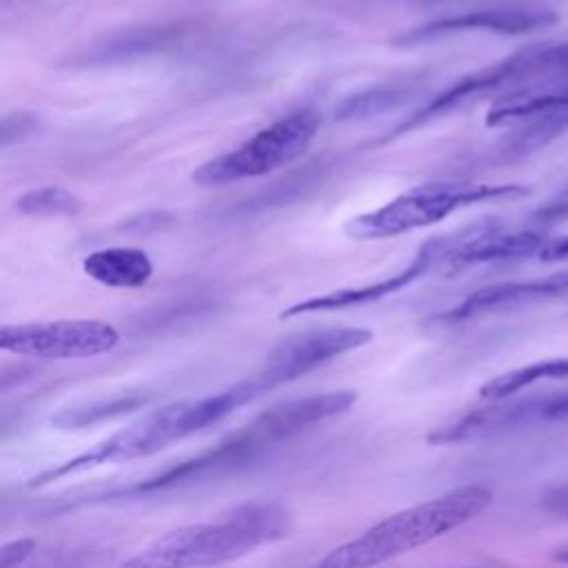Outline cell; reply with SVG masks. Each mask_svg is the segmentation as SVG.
Here are the masks:
<instances>
[{
  "instance_id": "obj_1",
  "label": "cell",
  "mask_w": 568,
  "mask_h": 568,
  "mask_svg": "<svg viewBox=\"0 0 568 568\" xmlns=\"http://www.w3.org/2000/svg\"><path fill=\"white\" fill-rule=\"evenodd\" d=\"M355 402V390H331L275 404L248 424L229 433L213 448L202 450L195 457H189L175 466H169L142 481L104 493L100 499H135L222 477L253 464L257 457L271 453L280 444L313 428L315 424L346 413Z\"/></svg>"
},
{
  "instance_id": "obj_2",
  "label": "cell",
  "mask_w": 568,
  "mask_h": 568,
  "mask_svg": "<svg viewBox=\"0 0 568 568\" xmlns=\"http://www.w3.org/2000/svg\"><path fill=\"white\" fill-rule=\"evenodd\" d=\"M264 393L266 388L262 386V382L255 375H251L248 379H242L217 393H211L197 399H180V402L164 404L142 415L140 419L131 422L129 426L115 430L113 435L98 442L95 446L60 462L58 466H49L36 473L27 481V486L44 488L53 481H60L71 475L87 473L106 464H122V462H133V459L155 455L162 448L180 439H186L195 433H202L209 426L226 419L237 408L255 402Z\"/></svg>"
},
{
  "instance_id": "obj_3",
  "label": "cell",
  "mask_w": 568,
  "mask_h": 568,
  "mask_svg": "<svg viewBox=\"0 0 568 568\" xmlns=\"http://www.w3.org/2000/svg\"><path fill=\"white\" fill-rule=\"evenodd\" d=\"M288 530L291 517L280 504L255 501L222 519L169 530L118 568H213L280 541Z\"/></svg>"
},
{
  "instance_id": "obj_4",
  "label": "cell",
  "mask_w": 568,
  "mask_h": 568,
  "mask_svg": "<svg viewBox=\"0 0 568 568\" xmlns=\"http://www.w3.org/2000/svg\"><path fill=\"white\" fill-rule=\"evenodd\" d=\"M490 501L493 493L486 486H459L382 519L351 541L333 548L313 568H375L464 526L484 513Z\"/></svg>"
},
{
  "instance_id": "obj_5",
  "label": "cell",
  "mask_w": 568,
  "mask_h": 568,
  "mask_svg": "<svg viewBox=\"0 0 568 568\" xmlns=\"http://www.w3.org/2000/svg\"><path fill=\"white\" fill-rule=\"evenodd\" d=\"M524 195H528V189L524 184H506V182L501 184H488V182L422 184L388 200L379 209L351 217L344 226V233L353 240L395 237V235L442 222L455 211L473 204L517 200Z\"/></svg>"
},
{
  "instance_id": "obj_6",
  "label": "cell",
  "mask_w": 568,
  "mask_h": 568,
  "mask_svg": "<svg viewBox=\"0 0 568 568\" xmlns=\"http://www.w3.org/2000/svg\"><path fill=\"white\" fill-rule=\"evenodd\" d=\"M561 71H568V38L557 42L528 44L490 67L477 69L459 78L457 82L433 95L424 106H419L413 115L397 124V133L406 135L477 98L497 91L510 93Z\"/></svg>"
},
{
  "instance_id": "obj_7",
  "label": "cell",
  "mask_w": 568,
  "mask_h": 568,
  "mask_svg": "<svg viewBox=\"0 0 568 568\" xmlns=\"http://www.w3.org/2000/svg\"><path fill=\"white\" fill-rule=\"evenodd\" d=\"M320 122V113L313 109L293 111L260 129L240 146L202 162L191 180L200 186H222L288 166L311 146Z\"/></svg>"
},
{
  "instance_id": "obj_8",
  "label": "cell",
  "mask_w": 568,
  "mask_h": 568,
  "mask_svg": "<svg viewBox=\"0 0 568 568\" xmlns=\"http://www.w3.org/2000/svg\"><path fill=\"white\" fill-rule=\"evenodd\" d=\"M120 333L100 320H55L4 324L0 348L36 359H84L113 351Z\"/></svg>"
},
{
  "instance_id": "obj_9",
  "label": "cell",
  "mask_w": 568,
  "mask_h": 568,
  "mask_svg": "<svg viewBox=\"0 0 568 568\" xmlns=\"http://www.w3.org/2000/svg\"><path fill=\"white\" fill-rule=\"evenodd\" d=\"M371 339L373 333L359 326H331L295 333L275 344L255 377L268 393L282 384L304 377L344 353L366 346Z\"/></svg>"
},
{
  "instance_id": "obj_10",
  "label": "cell",
  "mask_w": 568,
  "mask_h": 568,
  "mask_svg": "<svg viewBox=\"0 0 568 568\" xmlns=\"http://www.w3.org/2000/svg\"><path fill=\"white\" fill-rule=\"evenodd\" d=\"M557 20V13L550 7L535 4V2H508L495 7L470 9L444 18H435L430 22L417 24L410 31H404L395 38V44H422L437 38H446L453 33H468V31H488V33H506L519 36L544 29Z\"/></svg>"
},
{
  "instance_id": "obj_11",
  "label": "cell",
  "mask_w": 568,
  "mask_h": 568,
  "mask_svg": "<svg viewBox=\"0 0 568 568\" xmlns=\"http://www.w3.org/2000/svg\"><path fill=\"white\" fill-rule=\"evenodd\" d=\"M550 237L539 229L508 231L497 222H477L455 233L453 246L444 255L442 271L450 277L479 264L510 262L539 255Z\"/></svg>"
},
{
  "instance_id": "obj_12",
  "label": "cell",
  "mask_w": 568,
  "mask_h": 568,
  "mask_svg": "<svg viewBox=\"0 0 568 568\" xmlns=\"http://www.w3.org/2000/svg\"><path fill=\"white\" fill-rule=\"evenodd\" d=\"M455 233L450 235H439V237H430L428 242H424L419 246V251L415 253V257L399 268L397 273L382 277L377 282L364 284V286H351V288H337L331 293H322L308 300H302L297 304H291L288 308H284L280 313V320H291V317H300V315H308V313H326V311H342V308H353V306H364L377 300H384L402 288H406L408 284H413L415 280L424 277L428 271H433L444 255L448 253V248L453 246Z\"/></svg>"
},
{
  "instance_id": "obj_13",
  "label": "cell",
  "mask_w": 568,
  "mask_h": 568,
  "mask_svg": "<svg viewBox=\"0 0 568 568\" xmlns=\"http://www.w3.org/2000/svg\"><path fill=\"white\" fill-rule=\"evenodd\" d=\"M568 297V271L552 273L535 280H515V282H497L475 293L466 295L459 304L437 313L430 317V324L455 326L481 315L515 311L521 306H532L539 302H550Z\"/></svg>"
},
{
  "instance_id": "obj_14",
  "label": "cell",
  "mask_w": 568,
  "mask_h": 568,
  "mask_svg": "<svg viewBox=\"0 0 568 568\" xmlns=\"http://www.w3.org/2000/svg\"><path fill=\"white\" fill-rule=\"evenodd\" d=\"M550 395L544 397H526V399H499L490 406L475 408L448 424L437 426L428 433V444L444 446V444H464L477 442L486 437H495L521 426H530L535 422H544L546 404Z\"/></svg>"
},
{
  "instance_id": "obj_15",
  "label": "cell",
  "mask_w": 568,
  "mask_h": 568,
  "mask_svg": "<svg viewBox=\"0 0 568 568\" xmlns=\"http://www.w3.org/2000/svg\"><path fill=\"white\" fill-rule=\"evenodd\" d=\"M559 113H568V71L501 95L486 113V124L506 126Z\"/></svg>"
},
{
  "instance_id": "obj_16",
  "label": "cell",
  "mask_w": 568,
  "mask_h": 568,
  "mask_svg": "<svg viewBox=\"0 0 568 568\" xmlns=\"http://www.w3.org/2000/svg\"><path fill=\"white\" fill-rule=\"evenodd\" d=\"M82 271L109 288H140L153 275V262L146 251L135 246H111L89 253Z\"/></svg>"
},
{
  "instance_id": "obj_17",
  "label": "cell",
  "mask_w": 568,
  "mask_h": 568,
  "mask_svg": "<svg viewBox=\"0 0 568 568\" xmlns=\"http://www.w3.org/2000/svg\"><path fill=\"white\" fill-rule=\"evenodd\" d=\"M422 80L419 78H402V80H384L373 87H366L362 91H355L346 95L337 106H335V118L337 120H364L371 115H379L386 111H393L413 95H417Z\"/></svg>"
},
{
  "instance_id": "obj_18",
  "label": "cell",
  "mask_w": 568,
  "mask_h": 568,
  "mask_svg": "<svg viewBox=\"0 0 568 568\" xmlns=\"http://www.w3.org/2000/svg\"><path fill=\"white\" fill-rule=\"evenodd\" d=\"M178 38V29L169 27H142L133 31L118 33L102 44H93L84 55L82 62L87 64H109V62H122L138 55H146L151 51L164 49L173 44Z\"/></svg>"
},
{
  "instance_id": "obj_19",
  "label": "cell",
  "mask_w": 568,
  "mask_h": 568,
  "mask_svg": "<svg viewBox=\"0 0 568 568\" xmlns=\"http://www.w3.org/2000/svg\"><path fill=\"white\" fill-rule=\"evenodd\" d=\"M548 379H568V357L559 359H544V362H532L513 371H506L479 388V397L486 402H499L508 399L515 393L537 384V382H548Z\"/></svg>"
},
{
  "instance_id": "obj_20",
  "label": "cell",
  "mask_w": 568,
  "mask_h": 568,
  "mask_svg": "<svg viewBox=\"0 0 568 568\" xmlns=\"http://www.w3.org/2000/svg\"><path fill=\"white\" fill-rule=\"evenodd\" d=\"M326 169H328L326 164H311V166H304V171L291 175L288 180L268 186L266 191L253 195V197L246 200V202H240V204L233 209V215L246 217V215L260 213V211H264V209H271V206H275V204L291 202V200L300 197L306 189L317 186V184L322 182V175L326 173Z\"/></svg>"
},
{
  "instance_id": "obj_21",
  "label": "cell",
  "mask_w": 568,
  "mask_h": 568,
  "mask_svg": "<svg viewBox=\"0 0 568 568\" xmlns=\"http://www.w3.org/2000/svg\"><path fill=\"white\" fill-rule=\"evenodd\" d=\"M16 211L29 217H71L82 211V200L64 186H40L16 200Z\"/></svg>"
},
{
  "instance_id": "obj_22",
  "label": "cell",
  "mask_w": 568,
  "mask_h": 568,
  "mask_svg": "<svg viewBox=\"0 0 568 568\" xmlns=\"http://www.w3.org/2000/svg\"><path fill=\"white\" fill-rule=\"evenodd\" d=\"M144 404V397H115L109 402H95L89 406H75V408H64L60 413H55L51 417V424L55 428H84V426H93V424H102L106 419L126 415L131 410H135L138 406Z\"/></svg>"
},
{
  "instance_id": "obj_23",
  "label": "cell",
  "mask_w": 568,
  "mask_h": 568,
  "mask_svg": "<svg viewBox=\"0 0 568 568\" xmlns=\"http://www.w3.org/2000/svg\"><path fill=\"white\" fill-rule=\"evenodd\" d=\"M40 129V120L33 113H7L0 124L2 149L31 138Z\"/></svg>"
},
{
  "instance_id": "obj_24",
  "label": "cell",
  "mask_w": 568,
  "mask_h": 568,
  "mask_svg": "<svg viewBox=\"0 0 568 568\" xmlns=\"http://www.w3.org/2000/svg\"><path fill=\"white\" fill-rule=\"evenodd\" d=\"M566 217H568V186L557 191L546 204H541L532 213V220L539 226L541 224H552V222H559V220H566Z\"/></svg>"
},
{
  "instance_id": "obj_25",
  "label": "cell",
  "mask_w": 568,
  "mask_h": 568,
  "mask_svg": "<svg viewBox=\"0 0 568 568\" xmlns=\"http://www.w3.org/2000/svg\"><path fill=\"white\" fill-rule=\"evenodd\" d=\"M33 548H36V541L29 539V537L4 544L0 548V568H18V566H22L31 557Z\"/></svg>"
},
{
  "instance_id": "obj_26",
  "label": "cell",
  "mask_w": 568,
  "mask_h": 568,
  "mask_svg": "<svg viewBox=\"0 0 568 568\" xmlns=\"http://www.w3.org/2000/svg\"><path fill=\"white\" fill-rule=\"evenodd\" d=\"M537 257H539L541 262H561V260H568V235L550 237Z\"/></svg>"
},
{
  "instance_id": "obj_27",
  "label": "cell",
  "mask_w": 568,
  "mask_h": 568,
  "mask_svg": "<svg viewBox=\"0 0 568 568\" xmlns=\"http://www.w3.org/2000/svg\"><path fill=\"white\" fill-rule=\"evenodd\" d=\"M166 217V213H142V215H138L135 217V222L133 220H126L124 222V226L122 229H126V231H146V229H160L162 226V220Z\"/></svg>"
},
{
  "instance_id": "obj_28",
  "label": "cell",
  "mask_w": 568,
  "mask_h": 568,
  "mask_svg": "<svg viewBox=\"0 0 568 568\" xmlns=\"http://www.w3.org/2000/svg\"><path fill=\"white\" fill-rule=\"evenodd\" d=\"M550 419H568V390L561 395H550L546 404L544 422H550Z\"/></svg>"
},
{
  "instance_id": "obj_29",
  "label": "cell",
  "mask_w": 568,
  "mask_h": 568,
  "mask_svg": "<svg viewBox=\"0 0 568 568\" xmlns=\"http://www.w3.org/2000/svg\"><path fill=\"white\" fill-rule=\"evenodd\" d=\"M548 504H552V506H568V486L557 488V490L548 497Z\"/></svg>"
}]
</instances>
